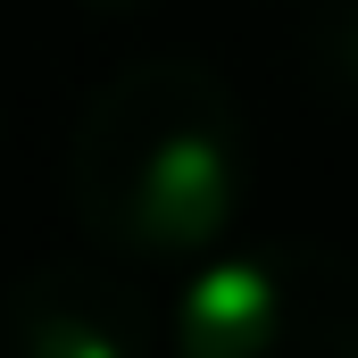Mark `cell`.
Instances as JSON below:
<instances>
[{
    "label": "cell",
    "mask_w": 358,
    "mask_h": 358,
    "mask_svg": "<svg viewBox=\"0 0 358 358\" xmlns=\"http://www.w3.org/2000/svg\"><path fill=\"white\" fill-rule=\"evenodd\" d=\"M250 192L242 100L208 59H134L67 134V208L100 250L208 259Z\"/></svg>",
    "instance_id": "cell-1"
},
{
    "label": "cell",
    "mask_w": 358,
    "mask_h": 358,
    "mask_svg": "<svg viewBox=\"0 0 358 358\" xmlns=\"http://www.w3.org/2000/svg\"><path fill=\"white\" fill-rule=\"evenodd\" d=\"M183 358H358V267L325 242L208 250V267L159 308Z\"/></svg>",
    "instance_id": "cell-2"
},
{
    "label": "cell",
    "mask_w": 358,
    "mask_h": 358,
    "mask_svg": "<svg viewBox=\"0 0 358 358\" xmlns=\"http://www.w3.org/2000/svg\"><path fill=\"white\" fill-rule=\"evenodd\" d=\"M0 342L17 358H142L159 342V308L100 267H34L0 292Z\"/></svg>",
    "instance_id": "cell-3"
},
{
    "label": "cell",
    "mask_w": 358,
    "mask_h": 358,
    "mask_svg": "<svg viewBox=\"0 0 358 358\" xmlns=\"http://www.w3.org/2000/svg\"><path fill=\"white\" fill-rule=\"evenodd\" d=\"M84 8H100V17H117V8H150V0H84Z\"/></svg>",
    "instance_id": "cell-4"
},
{
    "label": "cell",
    "mask_w": 358,
    "mask_h": 358,
    "mask_svg": "<svg viewBox=\"0 0 358 358\" xmlns=\"http://www.w3.org/2000/svg\"><path fill=\"white\" fill-rule=\"evenodd\" d=\"M350 84H358V67H350Z\"/></svg>",
    "instance_id": "cell-5"
}]
</instances>
